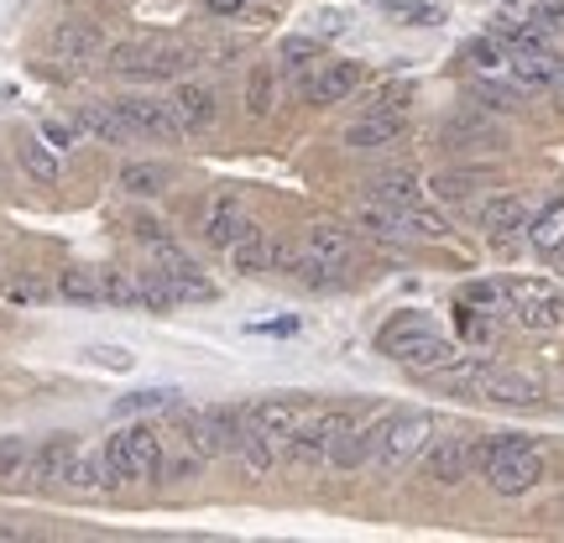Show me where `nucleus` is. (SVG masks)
<instances>
[{
  "label": "nucleus",
  "mask_w": 564,
  "mask_h": 543,
  "mask_svg": "<svg viewBox=\"0 0 564 543\" xmlns=\"http://www.w3.org/2000/svg\"><path fill=\"white\" fill-rule=\"evenodd\" d=\"M470 465H481L486 486L497 497H523V491L544 481V455L528 444V434H486L470 449Z\"/></svg>",
  "instance_id": "1"
},
{
  "label": "nucleus",
  "mask_w": 564,
  "mask_h": 543,
  "mask_svg": "<svg viewBox=\"0 0 564 543\" xmlns=\"http://www.w3.org/2000/svg\"><path fill=\"white\" fill-rule=\"evenodd\" d=\"M377 350L392 356L398 366H408V371H423V377H434V371H444V366L460 361L455 340H444L423 314H398V319L377 335Z\"/></svg>",
  "instance_id": "2"
},
{
  "label": "nucleus",
  "mask_w": 564,
  "mask_h": 543,
  "mask_svg": "<svg viewBox=\"0 0 564 543\" xmlns=\"http://www.w3.org/2000/svg\"><path fill=\"white\" fill-rule=\"evenodd\" d=\"M356 225L366 236H377V241H444L449 236L444 215H434V209H423V204H382L371 194L356 204Z\"/></svg>",
  "instance_id": "3"
},
{
  "label": "nucleus",
  "mask_w": 564,
  "mask_h": 543,
  "mask_svg": "<svg viewBox=\"0 0 564 543\" xmlns=\"http://www.w3.org/2000/svg\"><path fill=\"white\" fill-rule=\"evenodd\" d=\"M507 303L523 329H564V293L554 282H533V278H512L507 282Z\"/></svg>",
  "instance_id": "4"
},
{
  "label": "nucleus",
  "mask_w": 564,
  "mask_h": 543,
  "mask_svg": "<svg viewBox=\"0 0 564 543\" xmlns=\"http://www.w3.org/2000/svg\"><path fill=\"white\" fill-rule=\"evenodd\" d=\"M429 439H434V419H429V413H392V419H382V434H377V455H371V460H382L387 470H398V465H408L413 455H423Z\"/></svg>",
  "instance_id": "5"
},
{
  "label": "nucleus",
  "mask_w": 564,
  "mask_h": 543,
  "mask_svg": "<svg viewBox=\"0 0 564 543\" xmlns=\"http://www.w3.org/2000/svg\"><path fill=\"white\" fill-rule=\"evenodd\" d=\"M116 110L126 116V126H131L137 137L167 141V146L183 137L178 116H173V100H152V95H121V100H116Z\"/></svg>",
  "instance_id": "6"
},
{
  "label": "nucleus",
  "mask_w": 564,
  "mask_h": 543,
  "mask_svg": "<svg viewBox=\"0 0 564 543\" xmlns=\"http://www.w3.org/2000/svg\"><path fill=\"white\" fill-rule=\"evenodd\" d=\"M162 272V278L173 282V293H178V303H215L220 298V287L204 278L199 267L183 257L178 246H167V241H158V262H152Z\"/></svg>",
  "instance_id": "7"
},
{
  "label": "nucleus",
  "mask_w": 564,
  "mask_h": 543,
  "mask_svg": "<svg viewBox=\"0 0 564 543\" xmlns=\"http://www.w3.org/2000/svg\"><path fill=\"white\" fill-rule=\"evenodd\" d=\"M74 455H79L74 434H53V439H42L37 449H32V460H26V470H21V476L37 486V491L63 486V481H68V465H74Z\"/></svg>",
  "instance_id": "8"
},
{
  "label": "nucleus",
  "mask_w": 564,
  "mask_h": 543,
  "mask_svg": "<svg viewBox=\"0 0 564 543\" xmlns=\"http://www.w3.org/2000/svg\"><path fill=\"white\" fill-rule=\"evenodd\" d=\"M408 131V116L403 110H366L361 121L345 131V146L350 152H387V146H398Z\"/></svg>",
  "instance_id": "9"
},
{
  "label": "nucleus",
  "mask_w": 564,
  "mask_h": 543,
  "mask_svg": "<svg viewBox=\"0 0 564 543\" xmlns=\"http://www.w3.org/2000/svg\"><path fill=\"white\" fill-rule=\"evenodd\" d=\"M345 428H350V419H345V413H319V419H303L299 428H293L288 449H293V460H303V465L329 460V444L340 439Z\"/></svg>",
  "instance_id": "10"
},
{
  "label": "nucleus",
  "mask_w": 564,
  "mask_h": 543,
  "mask_svg": "<svg viewBox=\"0 0 564 543\" xmlns=\"http://www.w3.org/2000/svg\"><path fill=\"white\" fill-rule=\"evenodd\" d=\"M440 137L449 152H502L507 146V131L486 116H455V121H444Z\"/></svg>",
  "instance_id": "11"
},
{
  "label": "nucleus",
  "mask_w": 564,
  "mask_h": 543,
  "mask_svg": "<svg viewBox=\"0 0 564 543\" xmlns=\"http://www.w3.org/2000/svg\"><path fill=\"white\" fill-rule=\"evenodd\" d=\"M126 449H131V470H137V481L158 486L162 476H167V449H162L158 428L152 423H126Z\"/></svg>",
  "instance_id": "12"
},
{
  "label": "nucleus",
  "mask_w": 564,
  "mask_h": 543,
  "mask_svg": "<svg viewBox=\"0 0 564 543\" xmlns=\"http://www.w3.org/2000/svg\"><path fill=\"white\" fill-rule=\"evenodd\" d=\"M303 257L308 262L329 267V272H340V267L356 262V241H350V230H340V225H308L303 230Z\"/></svg>",
  "instance_id": "13"
},
{
  "label": "nucleus",
  "mask_w": 564,
  "mask_h": 543,
  "mask_svg": "<svg viewBox=\"0 0 564 543\" xmlns=\"http://www.w3.org/2000/svg\"><path fill=\"white\" fill-rule=\"evenodd\" d=\"M361 89V63H319L314 79L303 84V100L308 105H340L345 95Z\"/></svg>",
  "instance_id": "14"
},
{
  "label": "nucleus",
  "mask_w": 564,
  "mask_h": 543,
  "mask_svg": "<svg viewBox=\"0 0 564 543\" xmlns=\"http://www.w3.org/2000/svg\"><path fill=\"white\" fill-rule=\"evenodd\" d=\"M423 476L434 486H460L470 476V439H434L423 449Z\"/></svg>",
  "instance_id": "15"
},
{
  "label": "nucleus",
  "mask_w": 564,
  "mask_h": 543,
  "mask_svg": "<svg viewBox=\"0 0 564 543\" xmlns=\"http://www.w3.org/2000/svg\"><path fill=\"white\" fill-rule=\"evenodd\" d=\"M507 74H512V84H523V89H554L564 63L549 47H523V53H507Z\"/></svg>",
  "instance_id": "16"
},
{
  "label": "nucleus",
  "mask_w": 564,
  "mask_h": 543,
  "mask_svg": "<svg viewBox=\"0 0 564 543\" xmlns=\"http://www.w3.org/2000/svg\"><path fill=\"white\" fill-rule=\"evenodd\" d=\"M544 398L539 392V382L533 377H523V371H502V366H491L481 382V403H502V408H533Z\"/></svg>",
  "instance_id": "17"
},
{
  "label": "nucleus",
  "mask_w": 564,
  "mask_h": 543,
  "mask_svg": "<svg viewBox=\"0 0 564 543\" xmlns=\"http://www.w3.org/2000/svg\"><path fill=\"white\" fill-rule=\"evenodd\" d=\"M53 53H58V58H74V63L100 58V53H105V32L95 26V21H84V17L58 21V26H53Z\"/></svg>",
  "instance_id": "18"
},
{
  "label": "nucleus",
  "mask_w": 564,
  "mask_h": 543,
  "mask_svg": "<svg viewBox=\"0 0 564 543\" xmlns=\"http://www.w3.org/2000/svg\"><path fill=\"white\" fill-rule=\"evenodd\" d=\"M481 230H486V241L507 246L512 236L528 230V204L518 194H497L491 204H481Z\"/></svg>",
  "instance_id": "19"
},
{
  "label": "nucleus",
  "mask_w": 564,
  "mask_h": 543,
  "mask_svg": "<svg viewBox=\"0 0 564 543\" xmlns=\"http://www.w3.org/2000/svg\"><path fill=\"white\" fill-rule=\"evenodd\" d=\"M230 455H241L251 476H267V470L278 465V439H272V434H267L262 423H257L251 413H246L241 428H236V444H230Z\"/></svg>",
  "instance_id": "20"
},
{
  "label": "nucleus",
  "mask_w": 564,
  "mask_h": 543,
  "mask_svg": "<svg viewBox=\"0 0 564 543\" xmlns=\"http://www.w3.org/2000/svg\"><path fill=\"white\" fill-rule=\"evenodd\" d=\"M173 116H178L183 137H194V131H209L215 126V89L209 84H178V95H173Z\"/></svg>",
  "instance_id": "21"
},
{
  "label": "nucleus",
  "mask_w": 564,
  "mask_h": 543,
  "mask_svg": "<svg viewBox=\"0 0 564 543\" xmlns=\"http://www.w3.org/2000/svg\"><path fill=\"white\" fill-rule=\"evenodd\" d=\"M377 434H382V419L366 423V428H345L340 439L329 444V465H340V470H356V465H366L371 455H377Z\"/></svg>",
  "instance_id": "22"
},
{
  "label": "nucleus",
  "mask_w": 564,
  "mask_h": 543,
  "mask_svg": "<svg viewBox=\"0 0 564 543\" xmlns=\"http://www.w3.org/2000/svg\"><path fill=\"white\" fill-rule=\"evenodd\" d=\"M241 230H246V215H241V199H215L209 204V215H204V241L209 246H220V251H230V246L241 241Z\"/></svg>",
  "instance_id": "23"
},
{
  "label": "nucleus",
  "mask_w": 564,
  "mask_h": 543,
  "mask_svg": "<svg viewBox=\"0 0 564 543\" xmlns=\"http://www.w3.org/2000/svg\"><path fill=\"white\" fill-rule=\"evenodd\" d=\"M79 131H89V137L105 141V146H121V141L131 137V126H126V116L116 110V105H105V100L79 105Z\"/></svg>",
  "instance_id": "24"
},
{
  "label": "nucleus",
  "mask_w": 564,
  "mask_h": 543,
  "mask_svg": "<svg viewBox=\"0 0 564 543\" xmlns=\"http://www.w3.org/2000/svg\"><path fill=\"white\" fill-rule=\"evenodd\" d=\"M194 63H199V47H194V42H158V47H152V63H147V74H141V79H152V84H158V79H183Z\"/></svg>",
  "instance_id": "25"
},
{
  "label": "nucleus",
  "mask_w": 564,
  "mask_h": 543,
  "mask_svg": "<svg viewBox=\"0 0 564 543\" xmlns=\"http://www.w3.org/2000/svg\"><path fill=\"white\" fill-rule=\"evenodd\" d=\"M251 419L262 423L272 439H293V428L303 423V403L299 398H262V403L251 408Z\"/></svg>",
  "instance_id": "26"
},
{
  "label": "nucleus",
  "mask_w": 564,
  "mask_h": 543,
  "mask_svg": "<svg viewBox=\"0 0 564 543\" xmlns=\"http://www.w3.org/2000/svg\"><path fill=\"white\" fill-rule=\"evenodd\" d=\"M528 241H533V251H544V257H554L564 246V194L528 220Z\"/></svg>",
  "instance_id": "27"
},
{
  "label": "nucleus",
  "mask_w": 564,
  "mask_h": 543,
  "mask_svg": "<svg viewBox=\"0 0 564 543\" xmlns=\"http://www.w3.org/2000/svg\"><path fill=\"white\" fill-rule=\"evenodd\" d=\"M121 188L131 199H158L162 188H167V167H162V162H126Z\"/></svg>",
  "instance_id": "28"
},
{
  "label": "nucleus",
  "mask_w": 564,
  "mask_h": 543,
  "mask_svg": "<svg viewBox=\"0 0 564 543\" xmlns=\"http://www.w3.org/2000/svg\"><path fill=\"white\" fill-rule=\"evenodd\" d=\"M267 251H272V246H267V236L257 230V225H246L241 241L230 246V262H236V272H241V278H262V272H267Z\"/></svg>",
  "instance_id": "29"
},
{
  "label": "nucleus",
  "mask_w": 564,
  "mask_h": 543,
  "mask_svg": "<svg viewBox=\"0 0 564 543\" xmlns=\"http://www.w3.org/2000/svg\"><path fill=\"white\" fill-rule=\"evenodd\" d=\"M434 199H444V204H465V199H476V188H486V178L481 173H470V167H444V173H434Z\"/></svg>",
  "instance_id": "30"
},
{
  "label": "nucleus",
  "mask_w": 564,
  "mask_h": 543,
  "mask_svg": "<svg viewBox=\"0 0 564 543\" xmlns=\"http://www.w3.org/2000/svg\"><path fill=\"white\" fill-rule=\"evenodd\" d=\"M17 158H21V167H26V173H32L37 183H58V152H53V146L42 141V131H37V137L21 141Z\"/></svg>",
  "instance_id": "31"
},
{
  "label": "nucleus",
  "mask_w": 564,
  "mask_h": 543,
  "mask_svg": "<svg viewBox=\"0 0 564 543\" xmlns=\"http://www.w3.org/2000/svg\"><path fill=\"white\" fill-rule=\"evenodd\" d=\"M272 105H278V74L267 63H257L251 79H246V110L262 121V116H272Z\"/></svg>",
  "instance_id": "32"
},
{
  "label": "nucleus",
  "mask_w": 564,
  "mask_h": 543,
  "mask_svg": "<svg viewBox=\"0 0 564 543\" xmlns=\"http://www.w3.org/2000/svg\"><path fill=\"white\" fill-rule=\"evenodd\" d=\"M58 293L68 303H105V282H100V272H89V267H68L58 278Z\"/></svg>",
  "instance_id": "33"
},
{
  "label": "nucleus",
  "mask_w": 564,
  "mask_h": 543,
  "mask_svg": "<svg viewBox=\"0 0 564 543\" xmlns=\"http://www.w3.org/2000/svg\"><path fill=\"white\" fill-rule=\"evenodd\" d=\"M178 403V387H147V392H131V398H116V419H131V413H167Z\"/></svg>",
  "instance_id": "34"
},
{
  "label": "nucleus",
  "mask_w": 564,
  "mask_h": 543,
  "mask_svg": "<svg viewBox=\"0 0 564 543\" xmlns=\"http://www.w3.org/2000/svg\"><path fill=\"white\" fill-rule=\"evenodd\" d=\"M74 491H110V476H105V455H74V465H68V481Z\"/></svg>",
  "instance_id": "35"
},
{
  "label": "nucleus",
  "mask_w": 564,
  "mask_h": 543,
  "mask_svg": "<svg viewBox=\"0 0 564 543\" xmlns=\"http://www.w3.org/2000/svg\"><path fill=\"white\" fill-rule=\"evenodd\" d=\"M137 293H141V308H152V314H167V308L178 303V293H173V282L162 278L158 267H147V272H137Z\"/></svg>",
  "instance_id": "36"
},
{
  "label": "nucleus",
  "mask_w": 564,
  "mask_h": 543,
  "mask_svg": "<svg viewBox=\"0 0 564 543\" xmlns=\"http://www.w3.org/2000/svg\"><path fill=\"white\" fill-rule=\"evenodd\" d=\"M278 63H282V68H293V74H303V68H319V63H324V42H314V37H282Z\"/></svg>",
  "instance_id": "37"
},
{
  "label": "nucleus",
  "mask_w": 564,
  "mask_h": 543,
  "mask_svg": "<svg viewBox=\"0 0 564 543\" xmlns=\"http://www.w3.org/2000/svg\"><path fill=\"white\" fill-rule=\"evenodd\" d=\"M366 188L382 204H419V178L413 173H387V178H371Z\"/></svg>",
  "instance_id": "38"
},
{
  "label": "nucleus",
  "mask_w": 564,
  "mask_h": 543,
  "mask_svg": "<svg viewBox=\"0 0 564 543\" xmlns=\"http://www.w3.org/2000/svg\"><path fill=\"white\" fill-rule=\"evenodd\" d=\"M387 17L403 21V26H440L444 11L434 0H387Z\"/></svg>",
  "instance_id": "39"
},
{
  "label": "nucleus",
  "mask_w": 564,
  "mask_h": 543,
  "mask_svg": "<svg viewBox=\"0 0 564 543\" xmlns=\"http://www.w3.org/2000/svg\"><path fill=\"white\" fill-rule=\"evenodd\" d=\"M105 476H110V486H126V481H137V470H131V449H126V434L116 428L110 439H105Z\"/></svg>",
  "instance_id": "40"
},
{
  "label": "nucleus",
  "mask_w": 564,
  "mask_h": 543,
  "mask_svg": "<svg viewBox=\"0 0 564 543\" xmlns=\"http://www.w3.org/2000/svg\"><path fill=\"white\" fill-rule=\"evenodd\" d=\"M470 95H476L481 105H491V110H518V105H523V84H491V79H481Z\"/></svg>",
  "instance_id": "41"
},
{
  "label": "nucleus",
  "mask_w": 564,
  "mask_h": 543,
  "mask_svg": "<svg viewBox=\"0 0 564 543\" xmlns=\"http://www.w3.org/2000/svg\"><path fill=\"white\" fill-rule=\"evenodd\" d=\"M100 282H105V303H126V308H141L137 278H126V272H100Z\"/></svg>",
  "instance_id": "42"
},
{
  "label": "nucleus",
  "mask_w": 564,
  "mask_h": 543,
  "mask_svg": "<svg viewBox=\"0 0 564 543\" xmlns=\"http://www.w3.org/2000/svg\"><path fill=\"white\" fill-rule=\"evenodd\" d=\"M460 303L465 308H497V303H507V282H470Z\"/></svg>",
  "instance_id": "43"
},
{
  "label": "nucleus",
  "mask_w": 564,
  "mask_h": 543,
  "mask_svg": "<svg viewBox=\"0 0 564 543\" xmlns=\"http://www.w3.org/2000/svg\"><path fill=\"white\" fill-rule=\"evenodd\" d=\"M84 356L95 366H105V371H131V366H137V356H131L126 345H89Z\"/></svg>",
  "instance_id": "44"
},
{
  "label": "nucleus",
  "mask_w": 564,
  "mask_h": 543,
  "mask_svg": "<svg viewBox=\"0 0 564 543\" xmlns=\"http://www.w3.org/2000/svg\"><path fill=\"white\" fill-rule=\"evenodd\" d=\"M26 460H32V444L26 439H17V434H11V439H0V476H21Z\"/></svg>",
  "instance_id": "45"
},
{
  "label": "nucleus",
  "mask_w": 564,
  "mask_h": 543,
  "mask_svg": "<svg viewBox=\"0 0 564 543\" xmlns=\"http://www.w3.org/2000/svg\"><path fill=\"white\" fill-rule=\"evenodd\" d=\"M465 53H470V63H476V68H507V47L497 37H476Z\"/></svg>",
  "instance_id": "46"
},
{
  "label": "nucleus",
  "mask_w": 564,
  "mask_h": 543,
  "mask_svg": "<svg viewBox=\"0 0 564 543\" xmlns=\"http://www.w3.org/2000/svg\"><path fill=\"white\" fill-rule=\"evenodd\" d=\"M42 141H47L53 152H68V146H74V126H63V121H42Z\"/></svg>",
  "instance_id": "47"
},
{
  "label": "nucleus",
  "mask_w": 564,
  "mask_h": 543,
  "mask_svg": "<svg viewBox=\"0 0 564 543\" xmlns=\"http://www.w3.org/2000/svg\"><path fill=\"white\" fill-rule=\"evenodd\" d=\"M137 236H141V241H147V246H158V241H167V230H162V225H158V220H137Z\"/></svg>",
  "instance_id": "48"
},
{
  "label": "nucleus",
  "mask_w": 564,
  "mask_h": 543,
  "mask_svg": "<svg viewBox=\"0 0 564 543\" xmlns=\"http://www.w3.org/2000/svg\"><path fill=\"white\" fill-rule=\"evenodd\" d=\"M204 6H209L215 17H241L246 11V0H204Z\"/></svg>",
  "instance_id": "49"
},
{
  "label": "nucleus",
  "mask_w": 564,
  "mask_h": 543,
  "mask_svg": "<svg viewBox=\"0 0 564 543\" xmlns=\"http://www.w3.org/2000/svg\"><path fill=\"white\" fill-rule=\"evenodd\" d=\"M554 95H560V105H564V74H560V84H554Z\"/></svg>",
  "instance_id": "50"
},
{
  "label": "nucleus",
  "mask_w": 564,
  "mask_h": 543,
  "mask_svg": "<svg viewBox=\"0 0 564 543\" xmlns=\"http://www.w3.org/2000/svg\"><path fill=\"white\" fill-rule=\"evenodd\" d=\"M554 257H560V267H564V246H560V251H554Z\"/></svg>",
  "instance_id": "51"
}]
</instances>
